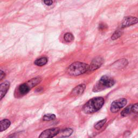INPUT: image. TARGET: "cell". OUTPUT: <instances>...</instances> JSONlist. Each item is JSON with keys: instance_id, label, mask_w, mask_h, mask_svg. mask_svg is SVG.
Listing matches in <instances>:
<instances>
[{"instance_id": "obj_4", "label": "cell", "mask_w": 138, "mask_h": 138, "mask_svg": "<svg viewBox=\"0 0 138 138\" xmlns=\"http://www.w3.org/2000/svg\"><path fill=\"white\" fill-rule=\"evenodd\" d=\"M41 78L39 77L34 78L29 80L26 83H23L20 85L17 88V90L16 91L17 96H23L26 95L30 90L36 85H37L41 81Z\"/></svg>"}, {"instance_id": "obj_5", "label": "cell", "mask_w": 138, "mask_h": 138, "mask_svg": "<svg viewBox=\"0 0 138 138\" xmlns=\"http://www.w3.org/2000/svg\"><path fill=\"white\" fill-rule=\"evenodd\" d=\"M127 101L125 98H120L115 100L111 104L110 110L113 113H116L120 110L127 104Z\"/></svg>"}, {"instance_id": "obj_16", "label": "cell", "mask_w": 138, "mask_h": 138, "mask_svg": "<svg viewBox=\"0 0 138 138\" xmlns=\"http://www.w3.org/2000/svg\"><path fill=\"white\" fill-rule=\"evenodd\" d=\"M64 39L66 42L70 43V42H72L74 40V36L72 34L68 33H66L65 34L64 36Z\"/></svg>"}, {"instance_id": "obj_13", "label": "cell", "mask_w": 138, "mask_h": 138, "mask_svg": "<svg viewBox=\"0 0 138 138\" xmlns=\"http://www.w3.org/2000/svg\"><path fill=\"white\" fill-rule=\"evenodd\" d=\"M47 63V58L46 57H40L36 60L34 64L38 67H43Z\"/></svg>"}, {"instance_id": "obj_1", "label": "cell", "mask_w": 138, "mask_h": 138, "mask_svg": "<svg viewBox=\"0 0 138 138\" xmlns=\"http://www.w3.org/2000/svg\"><path fill=\"white\" fill-rule=\"evenodd\" d=\"M105 103L104 99L102 97H95L89 100L84 105L83 111L86 114H93L98 111L103 106Z\"/></svg>"}, {"instance_id": "obj_2", "label": "cell", "mask_w": 138, "mask_h": 138, "mask_svg": "<svg viewBox=\"0 0 138 138\" xmlns=\"http://www.w3.org/2000/svg\"><path fill=\"white\" fill-rule=\"evenodd\" d=\"M89 71V65L86 63L76 62L71 64L67 69V72L72 76H78Z\"/></svg>"}, {"instance_id": "obj_19", "label": "cell", "mask_w": 138, "mask_h": 138, "mask_svg": "<svg viewBox=\"0 0 138 138\" xmlns=\"http://www.w3.org/2000/svg\"><path fill=\"white\" fill-rule=\"evenodd\" d=\"M107 26L106 25H105V23H101L99 24V27H98V29L100 31H105L106 30H107Z\"/></svg>"}, {"instance_id": "obj_22", "label": "cell", "mask_w": 138, "mask_h": 138, "mask_svg": "<svg viewBox=\"0 0 138 138\" xmlns=\"http://www.w3.org/2000/svg\"><path fill=\"white\" fill-rule=\"evenodd\" d=\"M5 76V74L2 70H1V78H0V80H2Z\"/></svg>"}, {"instance_id": "obj_7", "label": "cell", "mask_w": 138, "mask_h": 138, "mask_svg": "<svg viewBox=\"0 0 138 138\" xmlns=\"http://www.w3.org/2000/svg\"><path fill=\"white\" fill-rule=\"evenodd\" d=\"M138 23V19L133 16H127L125 17L121 24V28H125Z\"/></svg>"}, {"instance_id": "obj_3", "label": "cell", "mask_w": 138, "mask_h": 138, "mask_svg": "<svg viewBox=\"0 0 138 138\" xmlns=\"http://www.w3.org/2000/svg\"><path fill=\"white\" fill-rule=\"evenodd\" d=\"M115 84V80L112 77L109 76H104L94 85L93 90L94 92L101 91L111 87Z\"/></svg>"}, {"instance_id": "obj_15", "label": "cell", "mask_w": 138, "mask_h": 138, "mask_svg": "<svg viewBox=\"0 0 138 138\" xmlns=\"http://www.w3.org/2000/svg\"><path fill=\"white\" fill-rule=\"evenodd\" d=\"M121 29L122 28L117 30L113 33V34L112 35V36H111V39L112 40L117 39L118 38H119L123 34V31Z\"/></svg>"}, {"instance_id": "obj_21", "label": "cell", "mask_w": 138, "mask_h": 138, "mask_svg": "<svg viewBox=\"0 0 138 138\" xmlns=\"http://www.w3.org/2000/svg\"><path fill=\"white\" fill-rule=\"evenodd\" d=\"M43 2L45 3V4H46V5H49V6L52 5L53 3L52 1H43Z\"/></svg>"}, {"instance_id": "obj_18", "label": "cell", "mask_w": 138, "mask_h": 138, "mask_svg": "<svg viewBox=\"0 0 138 138\" xmlns=\"http://www.w3.org/2000/svg\"><path fill=\"white\" fill-rule=\"evenodd\" d=\"M56 119V116L53 114H46L43 116V120L44 121H52Z\"/></svg>"}, {"instance_id": "obj_11", "label": "cell", "mask_w": 138, "mask_h": 138, "mask_svg": "<svg viewBox=\"0 0 138 138\" xmlns=\"http://www.w3.org/2000/svg\"><path fill=\"white\" fill-rule=\"evenodd\" d=\"M73 132H74V131L72 129L66 128V129H64L60 131L58 135L59 137H61V138L67 137L71 135V134H72Z\"/></svg>"}, {"instance_id": "obj_8", "label": "cell", "mask_w": 138, "mask_h": 138, "mask_svg": "<svg viewBox=\"0 0 138 138\" xmlns=\"http://www.w3.org/2000/svg\"><path fill=\"white\" fill-rule=\"evenodd\" d=\"M104 62L103 58L101 57H97L94 58L90 65H89V71H93L99 69Z\"/></svg>"}, {"instance_id": "obj_9", "label": "cell", "mask_w": 138, "mask_h": 138, "mask_svg": "<svg viewBox=\"0 0 138 138\" xmlns=\"http://www.w3.org/2000/svg\"><path fill=\"white\" fill-rule=\"evenodd\" d=\"M86 86L84 84H80L75 87L71 92V94L74 96H78L81 95L84 92Z\"/></svg>"}, {"instance_id": "obj_12", "label": "cell", "mask_w": 138, "mask_h": 138, "mask_svg": "<svg viewBox=\"0 0 138 138\" xmlns=\"http://www.w3.org/2000/svg\"><path fill=\"white\" fill-rule=\"evenodd\" d=\"M10 124H11V123L9 120L7 119L2 120L1 121V123H0L1 132L4 131H5L8 128H9L10 126Z\"/></svg>"}, {"instance_id": "obj_6", "label": "cell", "mask_w": 138, "mask_h": 138, "mask_svg": "<svg viewBox=\"0 0 138 138\" xmlns=\"http://www.w3.org/2000/svg\"><path fill=\"white\" fill-rule=\"evenodd\" d=\"M61 129L58 127L47 129L41 133L39 138H53L58 135Z\"/></svg>"}, {"instance_id": "obj_14", "label": "cell", "mask_w": 138, "mask_h": 138, "mask_svg": "<svg viewBox=\"0 0 138 138\" xmlns=\"http://www.w3.org/2000/svg\"><path fill=\"white\" fill-rule=\"evenodd\" d=\"M132 105H130L126 107L121 112V116L123 117L128 116L131 112H132Z\"/></svg>"}, {"instance_id": "obj_10", "label": "cell", "mask_w": 138, "mask_h": 138, "mask_svg": "<svg viewBox=\"0 0 138 138\" xmlns=\"http://www.w3.org/2000/svg\"><path fill=\"white\" fill-rule=\"evenodd\" d=\"M10 87V83L8 82H5L0 85V96L1 99L4 97L5 94L8 92Z\"/></svg>"}, {"instance_id": "obj_20", "label": "cell", "mask_w": 138, "mask_h": 138, "mask_svg": "<svg viewBox=\"0 0 138 138\" xmlns=\"http://www.w3.org/2000/svg\"><path fill=\"white\" fill-rule=\"evenodd\" d=\"M132 112L135 113H138V103H136L134 105H132Z\"/></svg>"}, {"instance_id": "obj_17", "label": "cell", "mask_w": 138, "mask_h": 138, "mask_svg": "<svg viewBox=\"0 0 138 138\" xmlns=\"http://www.w3.org/2000/svg\"><path fill=\"white\" fill-rule=\"evenodd\" d=\"M106 120H107L106 119H104L101 120L99 121L98 122H97L94 125V128L96 129H98V130L101 129L102 127L104 126V125L105 124Z\"/></svg>"}]
</instances>
